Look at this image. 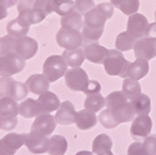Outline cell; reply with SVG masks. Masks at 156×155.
Instances as JSON below:
<instances>
[{
    "instance_id": "6da1fadb",
    "label": "cell",
    "mask_w": 156,
    "mask_h": 155,
    "mask_svg": "<svg viewBox=\"0 0 156 155\" xmlns=\"http://www.w3.org/2000/svg\"><path fill=\"white\" fill-rule=\"evenodd\" d=\"M68 71V64L62 58V55H50L45 59L43 65V74L46 76V79L53 83L59 80L61 76L65 75Z\"/></svg>"
},
{
    "instance_id": "7a4b0ae2",
    "label": "cell",
    "mask_w": 156,
    "mask_h": 155,
    "mask_svg": "<svg viewBox=\"0 0 156 155\" xmlns=\"http://www.w3.org/2000/svg\"><path fill=\"white\" fill-rule=\"evenodd\" d=\"M129 60L125 59L122 51L118 50V49H111L108 51L106 59L104 60V68L108 75L111 76H121V74L124 73L126 65H127Z\"/></svg>"
},
{
    "instance_id": "3957f363",
    "label": "cell",
    "mask_w": 156,
    "mask_h": 155,
    "mask_svg": "<svg viewBox=\"0 0 156 155\" xmlns=\"http://www.w3.org/2000/svg\"><path fill=\"white\" fill-rule=\"evenodd\" d=\"M65 85H66L73 92H85V89L89 85V76L87 73L79 68H71L68 69V71L65 73Z\"/></svg>"
},
{
    "instance_id": "277c9868",
    "label": "cell",
    "mask_w": 156,
    "mask_h": 155,
    "mask_svg": "<svg viewBox=\"0 0 156 155\" xmlns=\"http://www.w3.org/2000/svg\"><path fill=\"white\" fill-rule=\"evenodd\" d=\"M25 68V60L16 53H9L0 56V76H12Z\"/></svg>"
},
{
    "instance_id": "5b68a950",
    "label": "cell",
    "mask_w": 156,
    "mask_h": 155,
    "mask_svg": "<svg viewBox=\"0 0 156 155\" xmlns=\"http://www.w3.org/2000/svg\"><path fill=\"white\" fill-rule=\"evenodd\" d=\"M56 43L65 50L79 49L83 45V35L77 30L60 28L56 33Z\"/></svg>"
},
{
    "instance_id": "8992f818",
    "label": "cell",
    "mask_w": 156,
    "mask_h": 155,
    "mask_svg": "<svg viewBox=\"0 0 156 155\" xmlns=\"http://www.w3.org/2000/svg\"><path fill=\"white\" fill-rule=\"evenodd\" d=\"M134 54L136 59L147 60V61L156 58V39L147 36L136 39V43L134 46Z\"/></svg>"
},
{
    "instance_id": "52a82bcc",
    "label": "cell",
    "mask_w": 156,
    "mask_h": 155,
    "mask_svg": "<svg viewBox=\"0 0 156 155\" xmlns=\"http://www.w3.org/2000/svg\"><path fill=\"white\" fill-rule=\"evenodd\" d=\"M37 49H39L37 41L28 35L15 39L14 53H16L24 60H29V59L34 58L37 53Z\"/></svg>"
},
{
    "instance_id": "ba28073f",
    "label": "cell",
    "mask_w": 156,
    "mask_h": 155,
    "mask_svg": "<svg viewBox=\"0 0 156 155\" xmlns=\"http://www.w3.org/2000/svg\"><path fill=\"white\" fill-rule=\"evenodd\" d=\"M152 129V120L149 115H136L133 120L131 128H130V134L131 136L139 141L140 139H145L150 135Z\"/></svg>"
},
{
    "instance_id": "9c48e42d",
    "label": "cell",
    "mask_w": 156,
    "mask_h": 155,
    "mask_svg": "<svg viewBox=\"0 0 156 155\" xmlns=\"http://www.w3.org/2000/svg\"><path fill=\"white\" fill-rule=\"evenodd\" d=\"M149 73V61L147 60H141V59H136L135 61H129L127 65L124 70V73L121 74V78H129V79L133 80H140L142 78H145Z\"/></svg>"
},
{
    "instance_id": "30bf717a",
    "label": "cell",
    "mask_w": 156,
    "mask_h": 155,
    "mask_svg": "<svg viewBox=\"0 0 156 155\" xmlns=\"http://www.w3.org/2000/svg\"><path fill=\"white\" fill-rule=\"evenodd\" d=\"M147 27H149V20L146 19V16L139 14V13H135V14L129 16L126 31L135 36L136 39H140L145 36Z\"/></svg>"
},
{
    "instance_id": "8fae6325",
    "label": "cell",
    "mask_w": 156,
    "mask_h": 155,
    "mask_svg": "<svg viewBox=\"0 0 156 155\" xmlns=\"http://www.w3.org/2000/svg\"><path fill=\"white\" fill-rule=\"evenodd\" d=\"M109 110L111 111V114L114 115L115 120L118 121L119 124L133 121L135 119V116H136L130 100L120 101V103H118V104H115L114 106L109 108Z\"/></svg>"
},
{
    "instance_id": "7c38bea8",
    "label": "cell",
    "mask_w": 156,
    "mask_h": 155,
    "mask_svg": "<svg viewBox=\"0 0 156 155\" xmlns=\"http://www.w3.org/2000/svg\"><path fill=\"white\" fill-rule=\"evenodd\" d=\"M25 145L33 154H44L48 151L49 139L46 135L37 132H30L25 138Z\"/></svg>"
},
{
    "instance_id": "4fadbf2b",
    "label": "cell",
    "mask_w": 156,
    "mask_h": 155,
    "mask_svg": "<svg viewBox=\"0 0 156 155\" xmlns=\"http://www.w3.org/2000/svg\"><path fill=\"white\" fill-rule=\"evenodd\" d=\"M56 124L58 123L55 120V116H53L51 114H39L31 125V132H37L48 136L53 134Z\"/></svg>"
},
{
    "instance_id": "5bb4252c",
    "label": "cell",
    "mask_w": 156,
    "mask_h": 155,
    "mask_svg": "<svg viewBox=\"0 0 156 155\" xmlns=\"http://www.w3.org/2000/svg\"><path fill=\"white\" fill-rule=\"evenodd\" d=\"M75 119H76V110L74 104L69 100L62 101L59 109L56 110V115H55L56 123L60 125H70L75 123Z\"/></svg>"
},
{
    "instance_id": "9a60e30c",
    "label": "cell",
    "mask_w": 156,
    "mask_h": 155,
    "mask_svg": "<svg viewBox=\"0 0 156 155\" xmlns=\"http://www.w3.org/2000/svg\"><path fill=\"white\" fill-rule=\"evenodd\" d=\"M25 85H27L30 93H33L35 95H41L43 93L49 90L50 81L46 79V76L44 74H33L28 78Z\"/></svg>"
},
{
    "instance_id": "2e32d148",
    "label": "cell",
    "mask_w": 156,
    "mask_h": 155,
    "mask_svg": "<svg viewBox=\"0 0 156 155\" xmlns=\"http://www.w3.org/2000/svg\"><path fill=\"white\" fill-rule=\"evenodd\" d=\"M37 104L40 106L41 114H50L51 111H55L60 106V100L59 96L51 92H45L37 98Z\"/></svg>"
},
{
    "instance_id": "e0dca14e",
    "label": "cell",
    "mask_w": 156,
    "mask_h": 155,
    "mask_svg": "<svg viewBox=\"0 0 156 155\" xmlns=\"http://www.w3.org/2000/svg\"><path fill=\"white\" fill-rule=\"evenodd\" d=\"M108 49L98 43H93L85 46L84 53H85V59L89 61L95 63V64H102L104 60L106 59L108 55Z\"/></svg>"
},
{
    "instance_id": "ac0fdd59",
    "label": "cell",
    "mask_w": 156,
    "mask_h": 155,
    "mask_svg": "<svg viewBox=\"0 0 156 155\" xmlns=\"http://www.w3.org/2000/svg\"><path fill=\"white\" fill-rule=\"evenodd\" d=\"M98 120L99 119L96 118V114L93 111H89L86 109L76 111L75 124L80 130H90V129H93L96 125Z\"/></svg>"
},
{
    "instance_id": "d6986e66",
    "label": "cell",
    "mask_w": 156,
    "mask_h": 155,
    "mask_svg": "<svg viewBox=\"0 0 156 155\" xmlns=\"http://www.w3.org/2000/svg\"><path fill=\"white\" fill-rule=\"evenodd\" d=\"M60 23H61V28L77 30V31H80L84 27V19H83L81 14L76 9L71 10L70 13H68L66 15L61 16Z\"/></svg>"
},
{
    "instance_id": "ffe728a7",
    "label": "cell",
    "mask_w": 156,
    "mask_h": 155,
    "mask_svg": "<svg viewBox=\"0 0 156 155\" xmlns=\"http://www.w3.org/2000/svg\"><path fill=\"white\" fill-rule=\"evenodd\" d=\"M25 138H27V134L9 133L3 139H0V144L12 154H15L25 144Z\"/></svg>"
},
{
    "instance_id": "44dd1931",
    "label": "cell",
    "mask_w": 156,
    "mask_h": 155,
    "mask_svg": "<svg viewBox=\"0 0 156 155\" xmlns=\"http://www.w3.org/2000/svg\"><path fill=\"white\" fill-rule=\"evenodd\" d=\"M106 20L108 19L96 8L91 9L84 15V25L91 29H104Z\"/></svg>"
},
{
    "instance_id": "7402d4cb",
    "label": "cell",
    "mask_w": 156,
    "mask_h": 155,
    "mask_svg": "<svg viewBox=\"0 0 156 155\" xmlns=\"http://www.w3.org/2000/svg\"><path fill=\"white\" fill-rule=\"evenodd\" d=\"M19 114L23 118H36L39 114H41L40 106L37 104V100H34L31 98H27L24 101H21L19 104Z\"/></svg>"
},
{
    "instance_id": "603a6c76",
    "label": "cell",
    "mask_w": 156,
    "mask_h": 155,
    "mask_svg": "<svg viewBox=\"0 0 156 155\" xmlns=\"http://www.w3.org/2000/svg\"><path fill=\"white\" fill-rule=\"evenodd\" d=\"M130 103H131L136 115H149V113L151 111V100L146 94L141 93L136 98L130 100Z\"/></svg>"
},
{
    "instance_id": "cb8c5ba5",
    "label": "cell",
    "mask_w": 156,
    "mask_h": 155,
    "mask_svg": "<svg viewBox=\"0 0 156 155\" xmlns=\"http://www.w3.org/2000/svg\"><path fill=\"white\" fill-rule=\"evenodd\" d=\"M68 150V140L62 135H54L49 139L48 153L50 155H64Z\"/></svg>"
},
{
    "instance_id": "d4e9b609",
    "label": "cell",
    "mask_w": 156,
    "mask_h": 155,
    "mask_svg": "<svg viewBox=\"0 0 156 155\" xmlns=\"http://www.w3.org/2000/svg\"><path fill=\"white\" fill-rule=\"evenodd\" d=\"M62 58L66 61L68 67L71 68H79L85 60V53L83 49H73V50H65L62 53Z\"/></svg>"
},
{
    "instance_id": "484cf974",
    "label": "cell",
    "mask_w": 156,
    "mask_h": 155,
    "mask_svg": "<svg viewBox=\"0 0 156 155\" xmlns=\"http://www.w3.org/2000/svg\"><path fill=\"white\" fill-rule=\"evenodd\" d=\"M29 25L24 24L20 19H12L11 21L8 23L6 25V31H8V35L12 36V38H21V36H27L28 35V31H29Z\"/></svg>"
},
{
    "instance_id": "4316f807",
    "label": "cell",
    "mask_w": 156,
    "mask_h": 155,
    "mask_svg": "<svg viewBox=\"0 0 156 155\" xmlns=\"http://www.w3.org/2000/svg\"><path fill=\"white\" fill-rule=\"evenodd\" d=\"M110 3L114 5V8L120 9L122 14L129 16L137 13L140 6V0H110Z\"/></svg>"
},
{
    "instance_id": "83f0119b",
    "label": "cell",
    "mask_w": 156,
    "mask_h": 155,
    "mask_svg": "<svg viewBox=\"0 0 156 155\" xmlns=\"http://www.w3.org/2000/svg\"><path fill=\"white\" fill-rule=\"evenodd\" d=\"M84 106L86 110L89 111H100L104 106H105V98H104L100 93H95V94H89L86 95V99L84 101Z\"/></svg>"
},
{
    "instance_id": "f1b7e54d",
    "label": "cell",
    "mask_w": 156,
    "mask_h": 155,
    "mask_svg": "<svg viewBox=\"0 0 156 155\" xmlns=\"http://www.w3.org/2000/svg\"><path fill=\"white\" fill-rule=\"evenodd\" d=\"M19 105L12 98H0V115L2 116H18Z\"/></svg>"
},
{
    "instance_id": "f546056e",
    "label": "cell",
    "mask_w": 156,
    "mask_h": 155,
    "mask_svg": "<svg viewBox=\"0 0 156 155\" xmlns=\"http://www.w3.org/2000/svg\"><path fill=\"white\" fill-rule=\"evenodd\" d=\"M135 43H136V38L135 36H133L127 31H122V33H120L118 36H116L115 46L120 51H127V50L134 49Z\"/></svg>"
},
{
    "instance_id": "4dcf8cb0",
    "label": "cell",
    "mask_w": 156,
    "mask_h": 155,
    "mask_svg": "<svg viewBox=\"0 0 156 155\" xmlns=\"http://www.w3.org/2000/svg\"><path fill=\"white\" fill-rule=\"evenodd\" d=\"M111 148H112V140L106 134L98 135L93 141V153L96 155L104 151H109L111 150Z\"/></svg>"
},
{
    "instance_id": "1f68e13d",
    "label": "cell",
    "mask_w": 156,
    "mask_h": 155,
    "mask_svg": "<svg viewBox=\"0 0 156 155\" xmlns=\"http://www.w3.org/2000/svg\"><path fill=\"white\" fill-rule=\"evenodd\" d=\"M121 92L125 94V96L129 100H131V99H134L141 94V85L139 84L137 80H133V79H129V78H125L124 81H122Z\"/></svg>"
},
{
    "instance_id": "d6a6232c",
    "label": "cell",
    "mask_w": 156,
    "mask_h": 155,
    "mask_svg": "<svg viewBox=\"0 0 156 155\" xmlns=\"http://www.w3.org/2000/svg\"><path fill=\"white\" fill-rule=\"evenodd\" d=\"M104 33V29H91L87 27H83L81 29V35H83V45L86 46L89 44L98 43V40L101 38Z\"/></svg>"
},
{
    "instance_id": "836d02e7",
    "label": "cell",
    "mask_w": 156,
    "mask_h": 155,
    "mask_svg": "<svg viewBox=\"0 0 156 155\" xmlns=\"http://www.w3.org/2000/svg\"><path fill=\"white\" fill-rule=\"evenodd\" d=\"M75 9L74 0H53V13H56L60 16L66 15L68 13Z\"/></svg>"
},
{
    "instance_id": "e575fe53",
    "label": "cell",
    "mask_w": 156,
    "mask_h": 155,
    "mask_svg": "<svg viewBox=\"0 0 156 155\" xmlns=\"http://www.w3.org/2000/svg\"><path fill=\"white\" fill-rule=\"evenodd\" d=\"M14 83L11 76H0V98H11Z\"/></svg>"
},
{
    "instance_id": "d590c367",
    "label": "cell",
    "mask_w": 156,
    "mask_h": 155,
    "mask_svg": "<svg viewBox=\"0 0 156 155\" xmlns=\"http://www.w3.org/2000/svg\"><path fill=\"white\" fill-rule=\"evenodd\" d=\"M99 121L100 124L104 126V128H106V129H114L119 125V123L115 120L114 118V115L111 114V111L106 108L105 110H102L99 115Z\"/></svg>"
},
{
    "instance_id": "8d00e7d4",
    "label": "cell",
    "mask_w": 156,
    "mask_h": 155,
    "mask_svg": "<svg viewBox=\"0 0 156 155\" xmlns=\"http://www.w3.org/2000/svg\"><path fill=\"white\" fill-rule=\"evenodd\" d=\"M14 48H15V38L10 35L0 38V56L9 53H14Z\"/></svg>"
},
{
    "instance_id": "74e56055",
    "label": "cell",
    "mask_w": 156,
    "mask_h": 155,
    "mask_svg": "<svg viewBox=\"0 0 156 155\" xmlns=\"http://www.w3.org/2000/svg\"><path fill=\"white\" fill-rule=\"evenodd\" d=\"M28 93H29V90H28L27 85H25L24 83H21V81H15L14 88H12L11 98L14 100H16V101H20V100H24L25 98H27Z\"/></svg>"
},
{
    "instance_id": "f35d334b",
    "label": "cell",
    "mask_w": 156,
    "mask_h": 155,
    "mask_svg": "<svg viewBox=\"0 0 156 155\" xmlns=\"http://www.w3.org/2000/svg\"><path fill=\"white\" fill-rule=\"evenodd\" d=\"M96 8L94 0H75V9L80 13V14L85 15L87 11H90L91 9Z\"/></svg>"
},
{
    "instance_id": "ab89813d",
    "label": "cell",
    "mask_w": 156,
    "mask_h": 155,
    "mask_svg": "<svg viewBox=\"0 0 156 155\" xmlns=\"http://www.w3.org/2000/svg\"><path fill=\"white\" fill-rule=\"evenodd\" d=\"M0 120H2V130L11 132L18 125V116H2L0 115Z\"/></svg>"
},
{
    "instance_id": "60d3db41",
    "label": "cell",
    "mask_w": 156,
    "mask_h": 155,
    "mask_svg": "<svg viewBox=\"0 0 156 155\" xmlns=\"http://www.w3.org/2000/svg\"><path fill=\"white\" fill-rule=\"evenodd\" d=\"M142 145H144V149L147 155H156V134L146 136Z\"/></svg>"
},
{
    "instance_id": "b9f144b4",
    "label": "cell",
    "mask_w": 156,
    "mask_h": 155,
    "mask_svg": "<svg viewBox=\"0 0 156 155\" xmlns=\"http://www.w3.org/2000/svg\"><path fill=\"white\" fill-rule=\"evenodd\" d=\"M127 155H147V154L141 141H134L127 149Z\"/></svg>"
},
{
    "instance_id": "7bdbcfd3",
    "label": "cell",
    "mask_w": 156,
    "mask_h": 155,
    "mask_svg": "<svg viewBox=\"0 0 156 155\" xmlns=\"http://www.w3.org/2000/svg\"><path fill=\"white\" fill-rule=\"evenodd\" d=\"M96 9L106 19H110L114 15V5L111 3H101V4H98L96 5Z\"/></svg>"
},
{
    "instance_id": "ee69618b",
    "label": "cell",
    "mask_w": 156,
    "mask_h": 155,
    "mask_svg": "<svg viewBox=\"0 0 156 155\" xmlns=\"http://www.w3.org/2000/svg\"><path fill=\"white\" fill-rule=\"evenodd\" d=\"M35 0H19L18 2V11H30L34 9Z\"/></svg>"
},
{
    "instance_id": "f6af8a7d",
    "label": "cell",
    "mask_w": 156,
    "mask_h": 155,
    "mask_svg": "<svg viewBox=\"0 0 156 155\" xmlns=\"http://www.w3.org/2000/svg\"><path fill=\"white\" fill-rule=\"evenodd\" d=\"M100 90H101V85H100L99 81H96V80H90L87 88L85 89L84 94H86V95H89V94H95V93H100Z\"/></svg>"
},
{
    "instance_id": "bcb514c9",
    "label": "cell",
    "mask_w": 156,
    "mask_h": 155,
    "mask_svg": "<svg viewBox=\"0 0 156 155\" xmlns=\"http://www.w3.org/2000/svg\"><path fill=\"white\" fill-rule=\"evenodd\" d=\"M145 36H147V38H152V39H156V21H155V23L149 24V27H147V30H146Z\"/></svg>"
},
{
    "instance_id": "7dc6e473",
    "label": "cell",
    "mask_w": 156,
    "mask_h": 155,
    "mask_svg": "<svg viewBox=\"0 0 156 155\" xmlns=\"http://www.w3.org/2000/svg\"><path fill=\"white\" fill-rule=\"evenodd\" d=\"M19 0H0V3H2L4 6H6L8 9L11 8V6H15L18 4Z\"/></svg>"
},
{
    "instance_id": "c3c4849f",
    "label": "cell",
    "mask_w": 156,
    "mask_h": 155,
    "mask_svg": "<svg viewBox=\"0 0 156 155\" xmlns=\"http://www.w3.org/2000/svg\"><path fill=\"white\" fill-rule=\"evenodd\" d=\"M6 16H8V8L0 3V20L5 19Z\"/></svg>"
},
{
    "instance_id": "681fc988",
    "label": "cell",
    "mask_w": 156,
    "mask_h": 155,
    "mask_svg": "<svg viewBox=\"0 0 156 155\" xmlns=\"http://www.w3.org/2000/svg\"><path fill=\"white\" fill-rule=\"evenodd\" d=\"M0 155H14L11 151H9L8 149H5L2 144H0Z\"/></svg>"
},
{
    "instance_id": "f907efd6",
    "label": "cell",
    "mask_w": 156,
    "mask_h": 155,
    "mask_svg": "<svg viewBox=\"0 0 156 155\" xmlns=\"http://www.w3.org/2000/svg\"><path fill=\"white\" fill-rule=\"evenodd\" d=\"M75 155H94V153L87 151V150H81V151H79V153H76Z\"/></svg>"
},
{
    "instance_id": "816d5d0a",
    "label": "cell",
    "mask_w": 156,
    "mask_h": 155,
    "mask_svg": "<svg viewBox=\"0 0 156 155\" xmlns=\"http://www.w3.org/2000/svg\"><path fill=\"white\" fill-rule=\"evenodd\" d=\"M98 155H114V154L111 153V150H109V151H104V153H100V154H98Z\"/></svg>"
},
{
    "instance_id": "f5cc1de1",
    "label": "cell",
    "mask_w": 156,
    "mask_h": 155,
    "mask_svg": "<svg viewBox=\"0 0 156 155\" xmlns=\"http://www.w3.org/2000/svg\"><path fill=\"white\" fill-rule=\"evenodd\" d=\"M0 130H2V120H0Z\"/></svg>"
},
{
    "instance_id": "db71d44e",
    "label": "cell",
    "mask_w": 156,
    "mask_h": 155,
    "mask_svg": "<svg viewBox=\"0 0 156 155\" xmlns=\"http://www.w3.org/2000/svg\"><path fill=\"white\" fill-rule=\"evenodd\" d=\"M155 20H156V11H155Z\"/></svg>"
}]
</instances>
